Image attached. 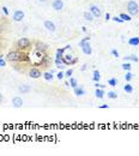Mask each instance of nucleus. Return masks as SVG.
I'll use <instances>...</instances> for the list:
<instances>
[{"mask_svg":"<svg viewBox=\"0 0 139 156\" xmlns=\"http://www.w3.org/2000/svg\"><path fill=\"white\" fill-rule=\"evenodd\" d=\"M6 60L11 63H18V61H30V57L22 50H12L6 55Z\"/></svg>","mask_w":139,"mask_h":156,"instance_id":"1","label":"nucleus"},{"mask_svg":"<svg viewBox=\"0 0 139 156\" xmlns=\"http://www.w3.org/2000/svg\"><path fill=\"white\" fill-rule=\"evenodd\" d=\"M89 40H90V37H84L83 40L79 41V47H82L83 53L86 55H91V53H92V48L90 46Z\"/></svg>","mask_w":139,"mask_h":156,"instance_id":"2","label":"nucleus"},{"mask_svg":"<svg viewBox=\"0 0 139 156\" xmlns=\"http://www.w3.org/2000/svg\"><path fill=\"white\" fill-rule=\"evenodd\" d=\"M127 11L130 13V16H137L139 13V5L134 0H130L127 3Z\"/></svg>","mask_w":139,"mask_h":156,"instance_id":"3","label":"nucleus"},{"mask_svg":"<svg viewBox=\"0 0 139 156\" xmlns=\"http://www.w3.org/2000/svg\"><path fill=\"white\" fill-rule=\"evenodd\" d=\"M30 45H31V41H30L29 39H27V37H22V39H19L18 41H17L16 47L18 48L19 50H24V49L29 48Z\"/></svg>","mask_w":139,"mask_h":156,"instance_id":"4","label":"nucleus"},{"mask_svg":"<svg viewBox=\"0 0 139 156\" xmlns=\"http://www.w3.org/2000/svg\"><path fill=\"white\" fill-rule=\"evenodd\" d=\"M78 61V58H73L71 54H64L62 57V63L66 66H72Z\"/></svg>","mask_w":139,"mask_h":156,"instance_id":"5","label":"nucleus"},{"mask_svg":"<svg viewBox=\"0 0 139 156\" xmlns=\"http://www.w3.org/2000/svg\"><path fill=\"white\" fill-rule=\"evenodd\" d=\"M28 75H29L30 78H34V79H37V78H40V77L42 76L41 70H40V68H37V67H32V68H30Z\"/></svg>","mask_w":139,"mask_h":156,"instance_id":"6","label":"nucleus"},{"mask_svg":"<svg viewBox=\"0 0 139 156\" xmlns=\"http://www.w3.org/2000/svg\"><path fill=\"white\" fill-rule=\"evenodd\" d=\"M12 18L14 22H22L24 19V12L22 10H16L12 14Z\"/></svg>","mask_w":139,"mask_h":156,"instance_id":"7","label":"nucleus"},{"mask_svg":"<svg viewBox=\"0 0 139 156\" xmlns=\"http://www.w3.org/2000/svg\"><path fill=\"white\" fill-rule=\"evenodd\" d=\"M52 7H53L55 11H61L64 9V1H62V0H53V3H52Z\"/></svg>","mask_w":139,"mask_h":156,"instance_id":"8","label":"nucleus"},{"mask_svg":"<svg viewBox=\"0 0 139 156\" xmlns=\"http://www.w3.org/2000/svg\"><path fill=\"white\" fill-rule=\"evenodd\" d=\"M12 106H13L14 108H21V107L23 106V100H22V97L14 96V97L12 98Z\"/></svg>","mask_w":139,"mask_h":156,"instance_id":"9","label":"nucleus"},{"mask_svg":"<svg viewBox=\"0 0 139 156\" xmlns=\"http://www.w3.org/2000/svg\"><path fill=\"white\" fill-rule=\"evenodd\" d=\"M43 25H44V28H46L48 31H50V32H54V31L57 30L55 24H54L53 22H52V21H44Z\"/></svg>","mask_w":139,"mask_h":156,"instance_id":"10","label":"nucleus"},{"mask_svg":"<svg viewBox=\"0 0 139 156\" xmlns=\"http://www.w3.org/2000/svg\"><path fill=\"white\" fill-rule=\"evenodd\" d=\"M90 12L94 14L95 18H100L101 17V9H98V6H96V5L90 6Z\"/></svg>","mask_w":139,"mask_h":156,"instance_id":"11","label":"nucleus"},{"mask_svg":"<svg viewBox=\"0 0 139 156\" xmlns=\"http://www.w3.org/2000/svg\"><path fill=\"white\" fill-rule=\"evenodd\" d=\"M48 49V46L43 42H37L36 43V50H40V52H43V53H46V50Z\"/></svg>","mask_w":139,"mask_h":156,"instance_id":"12","label":"nucleus"},{"mask_svg":"<svg viewBox=\"0 0 139 156\" xmlns=\"http://www.w3.org/2000/svg\"><path fill=\"white\" fill-rule=\"evenodd\" d=\"M31 90V88H30V86L29 85H19L18 86V91L19 93H22V94H27V93H29Z\"/></svg>","mask_w":139,"mask_h":156,"instance_id":"13","label":"nucleus"},{"mask_svg":"<svg viewBox=\"0 0 139 156\" xmlns=\"http://www.w3.org/2000/svg\"><path fill=\"white\" fill-rule=\"evenodd\" d=\"M84 18H85V21H88V22H92L94 21V18H95V17H94V14L90 12V11H86V12H84Z\"/></svg>","mask_w":139,"mask_h":156,"instance_id":"14","label":"nucleus"},{"mask_svg":"<svg viewBox=\"0 0 139 156\" xmlns=\"http://www.w3.org/2000/svg\"><path fill=\"white\" fill-rule=\"evenodd\" d=\"M124 59H125V61H133V63H138V61H139V58H138V57H135L134 54L127 55V57H125Z\"/></svg>","mask_w":139,"mask_h":156,"instance_id":"15","label":"nucleus"},{"mask_svg":"<svg viewBox=\"0 0 139 156\" xmlns=\"http://www.w3.org/2000/svg\"><path fill=\"white\" fill-rule=\"evenodd\" d=\"M73 90H75V94L77 96H83L85 94V90L83 89V86H77V88H75Z\"/></svg>","mask_w":139,"mask_h":156,"instance_id":"16","label":"nucleus"},{"mask_svg":"<svg viewBox=\"0 0 139 156\" xmlns=\"http://www.w3.org/2000/svg\"><path fill=\"white\" fill-rule=\"evenodd\" d=\"M128 45H130V46H138V45H139V37L135 36V37L128 39Z\"/></svg>","mask_w":139,"mask_h":156,"instance_id":"17","label":"nucleus"},{"mask_svg":"<svg viewBox=\"0 0 139 156\" xmlns=\"http://www.w3.org/2000/svg\"><path fill=\"white\" fill-rule=\"evenodd\" d=\"M124 90H125V93H127V94H132V93H133V86L127 82V83L124 85Z\"/></svg>","mask_w":139,"mask_h":156,"instance_id":"18","label":"nucleus"},{"mask_svg":"<svg viewBox=\"0 0 139 156\" xmlns=\"http://www.w3.org/2000/svg\"><path fill=\"white\" fill-rule=\"evenodd\" d=\"M95 95H96L97 98H103V96H104V90L101 89V88H96V90H95Z\"/></svg>","mask_w":139,"mask_h":156,"instance_id":"19","label":"nucleus"},{"mask_svg":"<svg viewBox=\"0 0 139 156\" xmlns=\"http://www.w3.org/2000/svg\"><path fill=\"white\" fill-rule=\"evenodd\" d=\"M120 18L123 19L124 22H131L132 21V18H131V16L130 14H126V13H120Z\"/></svg>","mask_w":139,"mask_h":156,"instance_id":"20","label":"nucleus"},{"mask_svg":"<svg viewBox=\"0 0 139 156\" xmlns=\"http://www.w3.org/2000/svg\"><path fill=\"white\" fill-rule=\"evenodd\" d=\"M70 86H71V88H73V89L78 86V82H77V79H76V78L70 77Z\"/></svg>","mask_w":139,"mask_h":156,"instance_id":"21","label":"nucleus"},{"mask_svg":"<svg viewBox=\"0 0 139 156\" xmlns=\"http://www.w3.org/2000/svg\"><path fill=\"white\" fill-rule=\"evenodd\" d=\"M92 79H94V82H98V81L101 79V73H100V71H97V70L94 71V77H92Z\"/></svg>","mask_w":139,"mask_h":156,"instance_id":"22","label":"nucleus"},{"mask_svg":"<svg viewBox=\"0 0 139 156\" xmlns=\"http://www.w3.org/2000/svg\"><path fill=\"white\" fill-rule=\"evenodd\" d=\"M121 66H123V68H124L125 71H131V68H132V65L130 64V61H126V63H124V64L121 65Z\"/></svg>","mask_w":139,"mask_h":156,"instance_id":"23","label":"nucleus"},{"mask_svg":"<svg viewBox=\"0 0 139 156\" xmlns=\"http://www.w3.org/2000/svg\"><path fill=\"white\" fill-rule=\"evenodd\" d=\"M43 78L46 81H52V79H53V72H46V73H43Z\"/></svg>","mask_w":139,"mask_h":156,"instance_id":"24","label":"nucleus"},{"mask_svg":"<svg viewBox=\"0 0 139 156\" xmlns=\"http://www.w3.org/2000/svg\"><path fill=\"white\" fill-rule=\"evenodd\" d=\"M108 85H110V86H116V85H118V79H116V78H110V79H108Z\"/></svg>","mask_w":139,"mask_h":156,"instance_id":"25","label":"nucleus"},{"mask_svg":"<svg viewBox=\"0 0 139 156\" xmlns=\"http://www.w3.org/2000/svg\"><path fill=\"white\" fill-rule=\"evenodd\" d=\"M108 97L112 98V100H115V98H118V93H115V91H108Z\"/></svg>","mask_w":139,"mask_h":156,"instance_id":"26","label":"nucleus"},{"mask_svg":"<svg viewBox=\"0 0 139 156\" xmlns=\"http://www.w3.org/2000/svg\"><path fill=\"white\" fill-rule=\"evenodd\" d=\"M132 77H133V75L131 73V71H127L126 75H125V81H126V82H130V81L132 79Z\"/></svg>","mask_w":139,"mask_h":156,"instance_id":"27","label":"nucleus"},{"mask_svg":"<svg viewBox=\"0 0 139 156\" xmlns=\"http://www.w3.org/2000/svg\"><path fill=\"white\" fill-rule=\"evenodd\" d=\"M72 75H73V68H70V70H67L65 72V77H67V78H70Z\"/></svg>","mask_w":139,"mask_h":156,"instance_id":"28","label":"nucleus"},{"mask_svg":"<svg viewBox=\"0 0 139 156\" xmlns=\"http://www.w3.org/2000/svg\"><path fill=\"white\" fill-rule=\"evenodd\" d=\"M112 19L114 21V22H116V23H124V21L120 18V17H118V16H115V17H112Z\"/></svg>","mask_w":139,"mask_h":156,"instance_id":"29","label":"nucleus"},{"mask_svg":"<svg viewBox=\"0 0 139 156\" xmlns=\"http://www.w3.org/2000/svg\"><path fill=\"white\" fill-rule=\"evenodd\" d=\"M64 77H65V73H64V72L60 71V72L57 73V78H58L59 81H60V79H64Z\"/></svg>","mask_w":139,"mask_h":156,"instance_id":"30","label":"nucleus"},{"mask_svg":"<svg viewBox=\"0 0 139 156\" xmlns=\"http://www.w3.org/2000/svg\"><path fill=\"white\" fill-rule=\"evenodd\" d=\"M110 54H113L115 58H119V57H120V55H119V52H118L116 49H112V50H110Z\"/></svg>","mask_w":139,"mask_h":156,"instance_id":"31","label":"nucleus"},{"mask_svg":"<svg viewBox=\"0 0 139 156\" xmlns=\"http://www.w3.org/2000/svg\"><path fill=\"white\" fill-rule=\"evenodd\" d=\"M6 66V60L3 59V57H0V67H5Z\"/></svg>","mask_w":139,"mask_h":156,"instance_id":"32","label":"nucleus"},{"mask_svg":"<svg viewBox=\"0 0 139 156\" xmlns=\"http://www.w3.org/2000/svg\"><path fill=\"white\" fill-rule=\"evenodd\" d=\"M95 88H101V89H104V88H106V85L100 84L98 82H96V83H95Z\"/></svg>","mask_w":139,"mask_h":156,"instance_id":"33","label":"nucleus"},{"mask_svg":"<svg viewBox=\"0 0 139 156\" xmlns=\"http://www.w3.org/2000/svg\"><path fill=\"white\" fill-rule=\"evenodd\" d=\"M3 11H4V13H5L6 16H9V13H10V12H9V10H7V7H6V6H3Z\"/></svg>","mask_w":139,"mask_h":156,"instance_id":"34","label":"nucleus"},{"mask_svg":"<svg viewBox=\"0 0 139 156\" xmlns=\"http://www.w3.org/2000/svg\"><path fill=\"white\" fill-rule=\"evenodd\" d=\"M86 66H88V64H83V66L80 67V71H85L86 70Z\"/></svg>","mask_w":139,"mask_h":156,"instance_id":"35","label":"nucleus"},{"mask_svg":"<svg viewBox=\"0 0 139 156\" xmlns=\"http://www.w3.org/2000/svg\"><path fill=\"white\" fill-rule=\"evenodd\" d=\"M109 19H112V16H110V14H109V13H106V21H107V22H108V21H109Z\"/></svg>","mask_w":139,"mask_h":156,"instance_id":"36","label":"nucleus"},{"mask_svg":"<svg viewBox=\"0 0 139 156\" xmlns=\"http://www.w3.org/2000/svg\"><path fill=\"white\" fill-rule=\"evenodd\" d=\"M100 108H101V109H106V108H109V106H108V105H101Z\"/></svg>","mask_w":139,"mask_h":156,"instance_id":"37","label":"nucleus"},{"mask_svg":"<svg viewBox=\"0 0 139 156\" xmlns=\"http://www.w3.org/2000/svg\"><path fill=\"white\" fill-rule=\"evenodd\" d=\"M4 31V24L1 23V22H0V34H1Z\"/></svg>","mask_w":139,"mask_h":156,"instance_id":"38","label":"nucleus"},{"mask_svg":"<svg viewBox=\"0 0 139 156\" xmlns=\"http://www.w3.org/2000/svg\"><path fill=\"white\" fill-rule=\"evenodd\" d=\"M3 102H4V96L1 93H0V103H3Z\"/></svg>","mask_w":139,"mask_h":156,"instance_id":"39","label":"nucleus"},{"mask_svg":"<svg viewBox=\"0 0 139 156\" xmlns=\"http://www.w3.org/2000/svg\"><path fill=\"white\" fill-rule=\"evenodd\" d=\"M40 1H42V3H44V1H47V0H40Z\"/></svg>","mask_w":139,"mask_h":156,"instance_id":"40","label":"nucleus"}]
</instances>
